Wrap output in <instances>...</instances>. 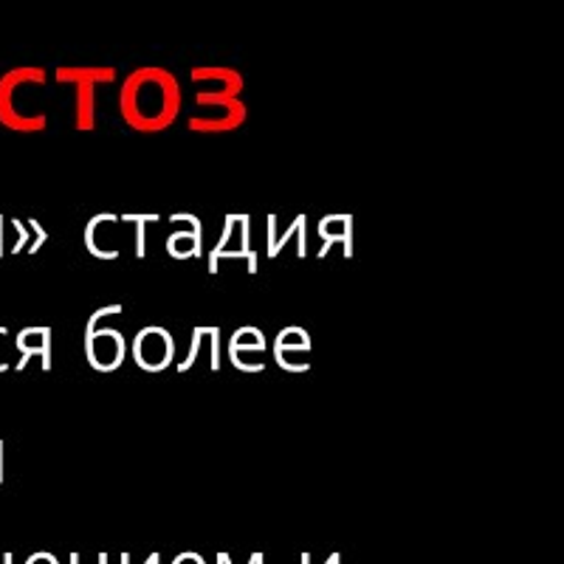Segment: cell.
I'll list each match as a JSON object with an SVG mask.
<instances>
[{
  "label": "cell",
  "instance_id": "cell-6",
  "mask_svg": "<svg viewBox=\"0 0 564 564\" xmlns=\"http://www.w3.org/2000/svg\"><path fill=\"white\" fill-rule=\"evenodd\" d=\"M193 79L195 83H204V79L218 83L215 94H220L226 99H238V94L243 90V79H240L238 70L231 68H193Z\"/></svg>",
  "mask_w": 564,
  "mask_h": 564
},
{
  "label": "cell",
  "instance_id": "cell-4",
  "mask_svg": "<svg viewBox=\"0 0 564 564\" xmlns=\"http://www.w3.org/2000/svg\"><path fill=\"white\" fill-rule=\"evenodd\" d=\"M18 347L23 352V359L18 361V370L29 365L34 352L43 356V370H52V330L48 327H29L18 336Z\"/></svg>",
  "mask_w": 564,
  "mask_h": 564
},
{
  "label": "cell",
  "instance_id": "cell-12",
  "mask_svg": "<svg viewBox=\"0 0 564 564\" xmlns=\"http://www.w3.org/2000/svg\"><path fill=\"white\" fill-rule=\"evenodd\" d=\"M246 347L254 352L265 350V339H263V334L257 330V327H240L238 334L231 336L229 352H240V350H246Z\"/></svg>",
  "mask_w": 564,
  "mask_h": 564
},
{
  "label": "cell",
  "instance_id": "cell-14",
  "mask_svg": "<svg viewBox=\"0 0 564 564\" xmlns=\"http://www.w3.org/2000/svg\"><path fill=\"white\" fill-rule=\"evenodd\" d=\"M302 224H305V215H300V218H296V224L291 226L289 231H285V238H269V254H271V257H276V254H280V251H282V246H285V243H289L291 238H294V229H300Z\"/></svg>",
  "mask_w": 564,
  "mask_h": 564
},
{
  "label": "cell",
  "instance_id": "cell-18",
  "mask_svg": "<svg viewBox=\"0 0 564 564\" xmlns=\"http://www.w3.org/2000/svg\"><path fill=\"white\" fill-rule=\"evenodd\" d=\"M0 254H3V218H0Z\"/></svg>",
  "mask_w": 564,
  "mask_h": 564
},
{
  "label": "cell",
  "instance_id": "cell-7",
  "mask_svg": "<svg viewBox=\"0 0 564 564\" xmlns=\"http://www.w3.org/2000/svg\"><path fill=\"white\" fill-rule=\"evenodd\" d=\"M350 215H330V218H325L319 224V235L325 238V249H322V257L330 251V246L334 243H345V257L352 254V238H350Z\"/></svg>",
  "mask_w": 564,
  "mask_h": 564
},
{
  "label": "cell",
  "instance_id": "cell-15",
  "mask_svg": "<svg viewBox=\"0 0 564 564\" xmlns=\"http://www.w3.org/2000/svg\"><path fill=\"white\" fill-rule=\"evenodd\" d=\"M26 226H29V229L34 231V235H37V240H34V243L29 246V251H32V254H37V249H40V246L45 243V240H48V235H45V231H43V226H40L37 220H29Z\"/></svg>",
  "mask_w": 564,
  "mask_h": 564
},
{
  "label": "cell",
  "instance_id": "cell-2",
  "mask_svg": "<svg viewBox=\"0 0 564 564\" xmlns=\"http://www.w3.org/2000/svg\"><path fill=\"white\" fill-rule=\"evenodd\" d=\"M43 83V68H14L0 77V124H3V128L14 130V133H40V130H45V124H48L45 113L26 116L23 110H18V102H14L20 88Z\"/></svg>",
  "mask_w": 564,
  "mask_h": 564
},
{
  "label": "cell",
  "instance_id": "cell-8",
  "mask_svg": "<svg viewBox=\"0 0 564 564\" xmlns=\"http://www.w3.org/2000/svg\"><path fill=\"white\" fill-rule=\"evenodd\" d=\"M110 79H116V68H59L57 70V83H65V85L68 83L99 85V83H110Z\"/></svg>",
  "mask_w": 564,
  "mask_h": 564
},
{
  "label": "cell",
  "instance_id": "cell-10",
  "mask_svg": "<svg viewBox=\"0 0 564 564\" xmlns=\"http://www.w3.org/2000/svg\"><path fill=\"white\" fill-rule=\"evenodd\" d=\"M77 128L79 130H94L97 128V113H94V88L97 85L79 83L77 85Z\"/></svg>",
  "mask_w": 564,
  "mask_h": 564
},
{
  "label": "cell",
  "instance_id": "cell-1",
  "mask_svg": "<svg viewBox=\"0 0 564 564\" xmlns=\"http://www.w3.org/2000/svg\"><path fill=\"white\" fill-rule=\"evenodd\" d=\"M181 110V85L164 68L133 70L122 88L124 122L139 133H161Z\"/></svg>",
  "mask_w": 564,
  "mask_h": 564
},
{
  "label": "cell",
  "instance_id": "cell-16",
  "mask_svg": "<svg viewBox=\"0 0 564 564\" xmlns=\"http://www.w3.org/2000/svg\"><path fill=\"white\" fill-rule=\"evenodd\" d=\"M12 226H14V229H18V235H20V240H18V243H14L12 251H20V249H23V246L29 243V226L23 224V220H12Z\"/></svg>",
  "mask_w": 564,
  "mask_h": 564
},
{
  "label": "cell",
  "instance_id": "cell-11",
  "mask_svg": "<svg viewBox=\"0 0 564 564\" xmlns=\"http://www.w3.org/2000/svg\"><path fill=\"white\" fill-rule=\"evenodd\" d=\"M285 350H300L308 352L311 350V339L308 334L302 330V327H285L274 341V352H285Z\"/></svg>",
  "mask_w": 564,
  "mask_h": 564
},
{
  "label": "cell",
  "instance_id": "cell-3",
  "mask_svg": "<svg viewBox=\"0 0 564 564\" xmlns=\"http://www.w3.org/2000/svg\"><path fill=\"white\" fill-rule=\"evenodd\" d=\"M173 350H175L173 336H170L164 327H144V330H141V334L135 336V341H133L135 365H141L148 352H153V356H155L153 372L164 370V367L173 361Z\"/></svg>",
  "mask_w": 564,
  "mask_h": 564
},
{
  "label": "cell",
  "instance_id": "cell-9",
  "mask_svg": "<svg viewBox=\"0 0 564 564\" xmlns=\"http://www.w3.org/2000/svg\"><path fill=\"white\" fill-rule=\"evenodd\" d=\"M200 231H204V229L173 231V235H170V240H167L170 254L181 257V260H184V257H189V254H195V257L204 254V246H200Z\"/></svg>",
  "mask_w": 564,
  "mask_h": 564
},
{
  "label": "cell",
  "instance_id": "cell-13",
  "mask_svg": "<svg viewBox=\"0 0 564 564\" xmlns=\"http://www.w3.org/2000/svg\"><path fill=\"white\" fill-rule=\"evenodd\" d=\"M128 220L130 224H135V229H139V238H135V254L144 257V224L159 218H155V215H148V218H144V215H128Z\"/></svg>",
  "mask_w": 564,
  "mask_h": 564
},
{
  "label": "cell",
  "instance_id": "cell-5",
  "mask_svg": "<svg viewBox=\"0 0 564 564\" xmlns=\"http://www.w3.org/2000/svg\"><path fill=\"white\" fill-rule=\"evenodd\" d=\"M224 108H229V113L224 119H189V130L195 133H229V130H238L246 119V105L240 102H226Z\"/></svg>",
  "mask_w": 564,
  "mask_h": 564
},
{
  "label": "cell",
  "instance_id": "cell-17",
  "mask_svg": "<svg viewBox=\"0 0 564 564\" xmlns=\"http://www.w3.org/2000/svg\"><path fill=\"white\" fill-rule=\"evenodd\" d=\"M0 482H3V443H0Z\"/></svg>",
  "mask_w": 564,
  "mask_h": 564
}]
</instances>
